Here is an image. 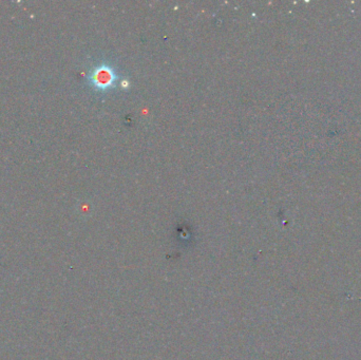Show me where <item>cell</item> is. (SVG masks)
I'll return each instance as SVG.
<instances>
[{
  "label": "cell",
  "instance_id": "6da1fadb",
  "mask_svg": "<svg viewBox=\"0 0 361 360\" xmlns=\"http://www.w3.org/2000/svg\"><path fill=\"white\" fill-rule=\"evenodd\" d=\"M117 75L108 65L95 67L89 74V81L93 88L99 91H108L116 84Z\"/></svg>",
  "mask_w": 361,
  "mask_h": 360
},
{
  "label": "cell",
  "instance_id": "7a4b0ae2",
  "mask_svg": "<svg viewBox=\"0 0 361 360\" xmlns=\"http://www.w3.org/2000/svg\"><path fill=\"white\" fill-rule=\"evenodd\" d=\"M122 87H123V88H128V87H129L128 81H127V80H124V81H122Z\"/></svg>",
  "mask_w": 361,
  "mask_h": 360
}]
</instances>
